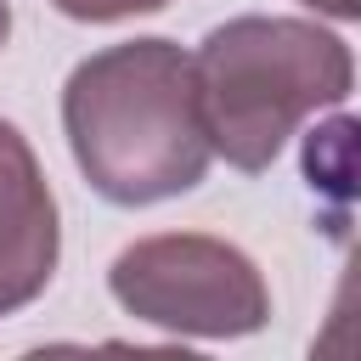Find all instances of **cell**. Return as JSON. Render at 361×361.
<instances>
[{"instance_id":"obj_1","label":"cell","mask_w":361,"mask_h":361,"mask_svg":"<svg viewBox=\"0 0 361 361\" xmlns=\"http://www.w3.org/2000/svg\"><path fill=\"white\" fill-rule=\"evenodd\" d=\"M62 135L90 192L118 209L180 197L214 164L192 51L164 34L90 51L62 85Z\"/></svg>"},{"instance_id":"obj_2","label":"cell","mask_w":361,"mask_h":361,"mask_svg":"<svg viewBox=\"0 0 361 361\" xmlns=\"http://www.w3.org/2000/svg\"><path fill=\"white\" fill-rule=\"evenodd\" d=\"M192 85L214 158L265 175L305 118L350 102L355 56L350 39L316 17L243 11L203 34L192 51Z\"/></svg>"},{"instance_id":"obj_3","label":"cell","mask_w":361,"mask_h":361,"mask_svg":"<svg viewBox=\"0 0 361 361\" xmlns=\"http://www.w3.org/2000/svg\"><path fill=\"white\" fill-rule=\"evenodd\" d=\"M107 293L124 316L169 338H248L271 322L265 271L226 237L152 231L113 254Z\"/></svg>"},{"instance_id":"obj_4","label":"cell","mask_w":361,"mask_h":361,"mask_svg":"<svg viewBox=\"0 0 361 361\" xmlns=\"http://www.w3.org/2000/svg\"><path fill=\"white\" fill-rule=\"evenodd\" d=\"M62 259L56 192L28 147V135L0 118V316L34 305Z\"/></svg>"},{"instance_id":"obj_5","label":"cell","mask_w":361,"mask_h":361,"mask_svg":"<svg viewBox=\"0 0 361 361\" xmlns=\"http://www.w3.org/2000/svg\"><path fill=\"white\" fill-rule=\"evenodd\" d=\"M62 17L73 23H124V17H147V11H164L169 0H51Z\"/></svg>"},{"instance_id":"obj_6","label":"cell","mask_w":361,"mask_h":361,"mask_svg":"<svg viewBox=\"0 0 361 361\" xmlns=\"http://www.w3.org/2000/svg\"><path fill=\"white\" fill-rule=\"evenodd\" d=\"M299 6H310L316 17H333V23H355L361 17V0H299Z\"/></svg>"},{"instance_id":"obj_7","label":"cell","mask_w":361,"mask_h":361,"mask_svg":"<svg viewBox=\"0 0 361 361\" xmlns=\"http://www.w3.org/2000/svg\"><path fill=\"white\" fill-rule=\"evenodd\" d=\"M6 39H11V0H0V51H6Z\"/></svg>"}]
</instances>
